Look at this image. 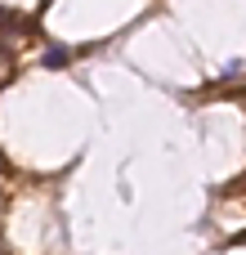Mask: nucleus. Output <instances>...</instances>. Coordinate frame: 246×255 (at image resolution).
Masks as SVG:
<instances>
[{"instance_id":"nucleus-1","label":"nucleus","mask_w":246,"mask_h":255,"mask_svg":"<svg viewBox=\"0 0 246 255\" xmlns=\"http://www.w3.org/2000/svg\"><path fill=\"white\" fill-rule=\"evenodd\" d=\"M67 58H72V54H67L63 45H49V49H45V67H67Z\"/></svg>"},{"instance_id":"nucleus-2","label":"nucleus","mask_w":246,"mask_h":255,"mask_svg":"<svg viewBox=\"0 0 246 255\" xmlns=\"http://www.w3.org/2000/svg\"><path fill=\"white\" fill-rule=\"evenodd\" d=\"M242 72H246V63H229V67H224L220 76H224V81H233V76H242Z\"/></svg>"},{"instance_id":"nucleus-3","label":"nucleus","mask_w":246,"mask_h":255,"mask_svg":"<svg viewBox=\"0 0 246 255\" xmlns=\"http://www.w3.org/2000/svg\"><path fill=\"white\" fill-rule=\"evenodd\" d=\"M0 255H9V251H4V242H0Z\"/></svg>"}]
</instances>
